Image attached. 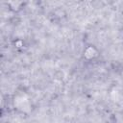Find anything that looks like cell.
Returning <instances> with one entry per match:
<instances>
[{
	"mask_svg": "<svg viewBox=\"0 0 123 123\" xmlns=\"http://www.w3.org/2000/svg\"><path fill=\"white\" fill-rule=\"evenodd\" d=\"M101 56L100 50L94 44H86L82 50V59L87 62L97 61Z\"/></svg>",
	"mask_w": 123,
	"mask_h": 123,
	"instance_id": "cell-1",
	"label": "cell"
},
{
	"mask_svg": "<svg viewBox=\"0 0 123 123\" xmlns=\"http://www.w3.org/2000/svg\"><path fill=\"white\" fill-rule=\"evenodd\" d=\"M26 2L25 1H19V0H13V1H8L6 2V5L8 7V9L14 13H17L19 12H21L25 6H26Z\"/></svg>",
	"mask_w": 123,
	"mask_h": 123,
	"instance_id": "cell-2",
	"label": "cell"
}]
</instances>
